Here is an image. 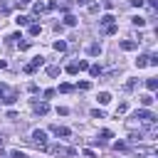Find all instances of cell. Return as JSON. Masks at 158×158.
I'll return each instance as SVG.
<instances>
[{
  "instance_id": "cell-10",
  "label": "cell",
  "mask_w": 158,
  "mask_h": 158,
  "mask_svg": "<svg viewBox=\"0 0 158 158\" xmlns=\"http://www.w3.org/2000/svg\"><path fill=\"white\" fill-rule=\"evenodd\" d=\"M96 99H99V104H109V101H111V94H109V91H101Z\"/></svg>"
},
{
  "instance_id": "cell-13",
  "label": "cell",
  "mask_w": 158,
  "mask_h": 158,
  "mask_svg": "<svg viewBox=\"0 0 158 158\" xmlns=\"http://www.w3.org/2000/svg\"><path fill=\"white\" fill-rule=\"evenodd\" d=\"M111 22H114V15H104V17L99 20V25H101V27H106V25H111Z\"/></svg>"
},
{
  "instance_id": "cell-34",
  "label": "cell",
  "mask_w": 158,
  "mask_h": 158,
  "mask_svg": "<svg viewBox=\"0 0 158 158\" xmlns=\"http://www.w3.org/2000/svg\"><path fill=\"white\" fill-rule=\"evenodd\" d=\"M5 91H7V86H5V84H0V101H2V96H5Z\"/></svg>"
},
{
  "instance_id": "cell-4",
  "label": "cell",
  "mask_w": 158,
  "mask_h": 158,
  "mask_svg": "<svg viewBox=\"0 0 158 158\" xmlns=\"http://www.w3.org/2000/svg\"><path fill=\"white\" fill-rule=\"evenodd\" d=\"M118 47H121V49H126V52H131V49H136V47H138V42H131V40H121V42H118Z\"/></svg>"
},
{
  "instance_id": "cell-5",
  "label": "cell",
  "mask_w": 158,
  "mask_h": 158,
  "mask_svg": "<svg viewBox=\"0 0 158 158\" xmlns=\"http://www.w3.org/2000/svg\"><path fill=\"white\" fill-rule=\"evenodd\" d=\"M47 111H49V106H47V104H44V101H42V104H40V101H37V104H35V114H40V116H44V114H47Z\"/></svg>"
},
{
  "instance_id": "cell-16",
  "label": "cell",
  "mask_w": 158,
  "mask_h": 158,
  "mask_svg": "<svg viewBox=\"0 0 158 158\" xmlns=\"http://www.w3.org/2000/svg\"><path fill=\"white\" fill-rule=\"evenodd\" d=\"M54 49H57V52H64V49H67V42H64V40H57V42H54Z\"/></svg>"
},
{
  "instance_id": "cell-31",
  "label": "cell",
  "mask_w": 158,
  "mask_h": 158,
  "mask_svg": "<svg viewBox=\"0 0 158 158\" xmlns=\"http://www.w3.org/2000/svg\"><path fill=\"white\" fill-rule=\"evenodd\" d=\"M77 67H79V72H81V69H89V64H86L84 59H81V62H77Z\"/></svg>"
},
{
  "instance_id": "cell-36",
  "label": "cell",
  "mask_w": 158,
  "mask_h": 158,
  "mask_svg": "<svg viewBox=\"0 0 158 158\" xmlns=\"http://www.w3.org/2000/svg\"><path fill=\"white\" fill-rule=\"evenodd\" d=\"M5 67H7V62H5V59H0V69H5Z\"/></svg>"
},
{
  "instance_id": "cell-30",
  "label": "cell",
  "mask_w": 158,
  "mask_h": 158,
  "mask_svg": "<svg viewBox=\"0 0 158 158\" xmlns=\"http://www.w3.org/2000/svg\"><path fill=\"white\" fill-rule=\"evenodd\" d=\"M10 156H12V158H27V156H25V153H22V151H12V153H10Z\"/></svg>"
},
{
  "instance_id": "cell-33",
  "label": "cell",
  "mask_w": 158,
  "mask_h": 158,
  "mask_svg": "<svg viewBox=\"0 0 158 158\" xmlns=\"http://www.w3.org/2000/svg\"><path fill=\"white\" fill-rule=\"evenodd\" d=\"M143 2H146V0H131V5H133V7H141Z\"/></svg>"
},
{
  "instance_id": "cell-29",
  "label": "cell",
  "mask_w": 158,
  "mask_h": 158,
  "mask_svg": "<svg viewBox=\"0 0 158 158\" xmlns=\"http://www.w3.org/2000/svg\"><path fill=\"white\" fill-rule=\"evenodd\" d=\"M109 138H111V131H101V138L99 141H109Z\"/></svg>"
},
{
  "instance_id": "cell-8",
  "label": "cell",
  "mask_w": 158,
  "mask_h": 158,
  "mask_svg": "<svg viewBox=\"0 0 158 158\" xmlns=\"http://www.w3.org/2000/svg\"><path fill=\"white\" fill-rule=\"evenodd\" d=\"M136 67H138V69H143V67H148V54H141V57L136 59Z\"/></svg>"
},
{
  "instance_id": "cell-18",
  "label": "cell",
  "mask_w": 158,
  "mask_h": 158,
  "mask_svg": "<svg viewBox=\"0 0 158 158\" xmlns=\"http://www.w3.org/2000/svg\"><path fill=\"white\" fill-rule=\"evenodd\" d=\"M131 22H133L136 27H143V25H146V20H143V17H138V15H136V17H131Z\"/></svg>"
},
{
  "instance_id": "cell-27",
  "label": "cell",
  "mask_w": 158,
  "mask_h": 158,
  "mask_svg": "<svg viewBox=\"0 0 158 158\" xmlns=\"http://www.w3.org/2000/svg\"><path fill=\"white\" fill-rule=\"evenodd\" d=\"M91 116H94V118H104V111H101V109H94Z\"/></svg>"
},
{
  "instance_id": "cell-7",
  "label": "cell",
  "mask_w": 158,
  "mask_h": 158,
  "mask_svg": "<svg viewBox=\"0 0 158 158\" xmlns=\"http://www.w3.org/2000/svg\"><path fill=\"white\" fill-rule=\"evenodd\" d=\"M89 54H91V57H99V54H101V44H99V42L89 44Z\"/></svg>"
},
{
  "instance_id": "cell-9",
  "label": "cell",
  "mask_w": 158,
  "mask_h": 158,
  "mask_svg": "<svg viewBox=\"0 0 158 158\" xmlns=\"http://www.w3.org/2000/svg\"><path fill=\"white\" fill-rule=\"evenodd\" d=\"M101 32H104V35H116V32H118V27H116V25L111 22V25H106V27H104Z\"/></svg>"
},
{
  "instance_id": "cell-19",
  "label": "cell",
  "mask_w": 158,
  "mask_h": 158,
  "mask_svg": "<svg viewBox=\"0 0 158 158\" xmlns=\"http://www.w3.org/2000/svg\"><path fill=\"white\" fill-rule=\"evenodd\" d=\"M47 74H49V77H57V74H59V67H57V64L47 67Z\"/></svg>"
},
{
  "instance_id": "cell-21",
  "label": "cell",
  "mask_w": 158,
  "mask_h": 158,
  "mask_svg": "<svg viewBox=\"0 0 158 158\" xmlns=\"http://www.w3.org/2000/svg\"><path fill=\"white\" fill-rule=\"evenodd\" d=\"M146 86H148L151 91H156V89H158V81H156V79H148V81H146Z\"/></svg>"
},
{
  "instance_id": "cell-1",
  "label": "cell",
  "mask_w": 158,
  "mask_h": 158,
  "mask_svg": "<svg viewBox=\"0 0 158 158\" xmlns=\"http://www.w3.org/2000/svg\"><path fill=\"white\" fill-rule=\"evenodd\" d=\"M32 143L40 146V148H44V146H47V133L40 131V128H35V131H32Z\"/></svg>"
},
{
  "instance_id": "cell-14",
  "label": "cell",
  "mask_w": 158,
  "mask_h": 158,
  "mask_svg": "<svg viewBox=\"0 0 158 158\" xmlns=\"http://www.w3.org/2000/svg\"><path fill=\"white\" fill-rule=\"evenodd\" d=\"M2 101H5V104H15V101H17V94H15V91H10L7 96H2Z\"/></svg>"
},
{
  "instance_id": "cell-12",
  "label": "cell",
  "mask_w": 158,
  "mask_h": 158,
  "mask_svg": "<svg viewBox=\"0 0 158 158\" xmlns=\"http://www.w3.org/2000/svg\"><path fill=\"white\" fill-rule=\"evenodd\" d=\"M64 25H67V27H74V25H77V17H74V15H64Z\"/></svg>"
},
{
  "instance_id": "cell-22",
  "label": "cell",
  "mask_w": 158,
  "mask_h": 158,
  "mask_svg": "<svg viewBox=\"0 0 158 158\" xmlns=\"http://www.w3.org/2000/svg\"><path fill=\"white\" fill-rule=\"evenodd\" d=\"M72 89H74V86H72V84H59V91H62V94H69V91H72Z\"/></svg>"
},
{
  "instance_id": "cell-6",
  "label": "cell",
  "mask_w": 158,
  "mask_h": 158,
  "mask_svg": "<svg viewBox=\"0 0 158 158\" xmlns=\"http://www.w3.org/2000/svg\"><path fill=\"white\" fill-rule=\"evenodd\" d=\"M52 133H54V136H69V128H64V126H57V123H54V126H52Z\"/></svg>"
},
{
  "instance_id": "cell-23",
  "label": "cell",
  "mask_w": 158,
  "mask_h": 158,
  "mask_svg": "<svg viewBox=\"0 0 158 158\" xmlns=\"http://www.w3.org/2000/svg\"><path fill=\"white\" fill-rule=\"evenodd\" d=\"M44 10H47V7H44V2H35V12H37V15H40V12H44Z\"/></svg>"
},
{
  "instance_id": "cell-2",
  "label": "cell",
  "mask_w": 158,
  "mask_h": 158,
  "mask_svg": "<svg viewBox=\"0 0 158 158\" xmlns=\"http://www.w3.org/2000/svg\"><path fill=\"white\" fill-rule=\"evenodd\" d=\"M42 64H44V57H35V59H32V62L25 67V72H27V74H35V72H37Z\"/></svg>"
},
{
  "instance_id": "cell-24",
  "label": "cell",
  "mask_w": 158,
  "mask_h": 158,
  "mask_svg": "<svg viewBox=\"0 0 158 158\" xmlns=\"http://www.w3.org/2000/svg\"><path fill=\"white\" fill-rule=\"evenodd\" d=\"M40 30H42L40 25H30V35H32V37H35V35H40Z\"/></svg>"
},
{
  "instance_id": "cell-26",
  "label": "cell",
  "mask_w": 158,
  "mask_h": 158,
  "mask_svg": "<svg viewBox=\"0 0 158 158\" xmlns=\"http://www.w3.org/2000/svg\"><path fill=\"white\" fill-rule=\"evenodd\" d=\"M67 72H69V74H77V72H79V67H77V62H74V64H69V67H67Z\"/></svg>"
},
{
  "instance_id": "cell-15",
  "label": "cell",
  "mask_w": 158,
  "mask_h": 158,
  "mask_svg": "<svg viewBox=\"0 0 158 158\" xmlns=\"http://www.w3.org/2000/svg\"><path fill=\"white\" fill-rule=\"evenodd\" d=\"M138 99H141L143 106H151V104H153V96H151V94H143V96H138Z\"/></svg>"
},
{
  "instance_id": "cell-35",
  "label": "cell",
  "mask_w": 158,
  "mask_h": 158,
  "mask_svg": "<svg viewBox=\"0 0 158 158\" xmlns=\"http://www.w3.org/2000/svg\"><path fill=\"white\" fill-rule=\"evenodd\" d=\"M77 5H89V0H74Z\"/></svg>"
},
{
  "instance_id": "cell-32",
  "label": "cell",
  "mask_w": 158,
  "mask_h": 158,
  "mask_svg": "<svg viewBox=\"0 0 158 158\" xmlns=\"http://www.w3.org/2000/svg\"><path fill=\"white\" fill-rule=\"evenodd\" d=\"M114 148H116V151H123V148H126V143H123V141H118V143H114Z\"/></svg>"
},
{
  "instance_id": "cell-25",
  "label": "cell",
  "mask_w": 158,
  "mask_h": 158,
  "mask_svg": "<svg viewBox=\"0 0 158 158\" xmlns=\"http://www.w3.org/2000/svg\"><path fill=\"white\" fill-rule=\"evenodd\" d=\"M17 47H20V49H30V40H22V42L17 40Z\"/></svg>"
},
{
  "instance_id": "cell-11",
  "label": "cell",
  "mask_w": 158,
  "mask_h": 158,
  "mask_svg": "<svg viewBox=\"0 0 158 158\" xmlns=\"http://www.w3.org/2000/svg\"><path fill=\"white\" fill-rule=\"evenodd\" d=\"M126 111H128V104H126V101H121V104L116 106V116H123Z\"/></svg>"
},
{
  "instance_id": "cell-20",
  "label": "cell",
  "mask_w": 158,
  "mask_h": 158,
  "mask_svg": "<svg viewBox=\"0 0 158 158\" xmlns=\"http://www.w3.org/2000/svg\"><path fill=\"white\" fill-rule=\"evenodd\" d=\"M15 22H17V25H27V22H30V17H27V15H17V20H15Z\"/></svg>"
},
{
  "instance_id": "cell-3",
  "label": "cell",
  "mask_w": 158,
  "mask_h": 158,
  "mask_svg": "<svg viewBox=\"0 0 158 158\" xmlns=\"http://www.w3.org/2000/svg\"><path fill=\"white\" fill-rule=\"evenodd\" d=\"M49 153H54V156H74V148H64V146H49Z\"/></svg>"
},
{
  "instance_id": "cell-28",
  "label": "cell",
  "mask_w": 158,
  "mask_h": 158,
  "mask_svg": "<svg viewBox=\"0 0 158 158\" xmlns=\"http://www.w3.org/2000/svg\"><path fill=\"white\" fill-rule=\"evenodd\" d=\"M77 89H81V91H86V89H89V81H79V84H77Z\"/></svg>"
},
{
  "instance_id": "cell-37",
  "label": "cell",
  "mask_w": 158,
  "mask_h": 158,
  "mask_svg": "<svg viewBox=\"0 0 158 158\" xmlns=\"http://www.w3.org/2000/svg\"><path fill=\"white\" fill-rule=\"evenodd\" d=\"M27 2H32V0H17V5H27Z\"/></svg>"
},
{
  "instance_id": "cell-17",
  "label": "cell",
  "mask_w": 158,
  "mask_h": 158,
  "mask_svg": "<svg viewBox=\"0 0 158 158\" xmlns=\"http://www.w3.org/2000/svg\"><path fill=\"white\" fill-rule=\"evenodd\" d=\"M89 72H91V77H101V67H99V64H91Z\"/></svg>"
}]
</instances>
